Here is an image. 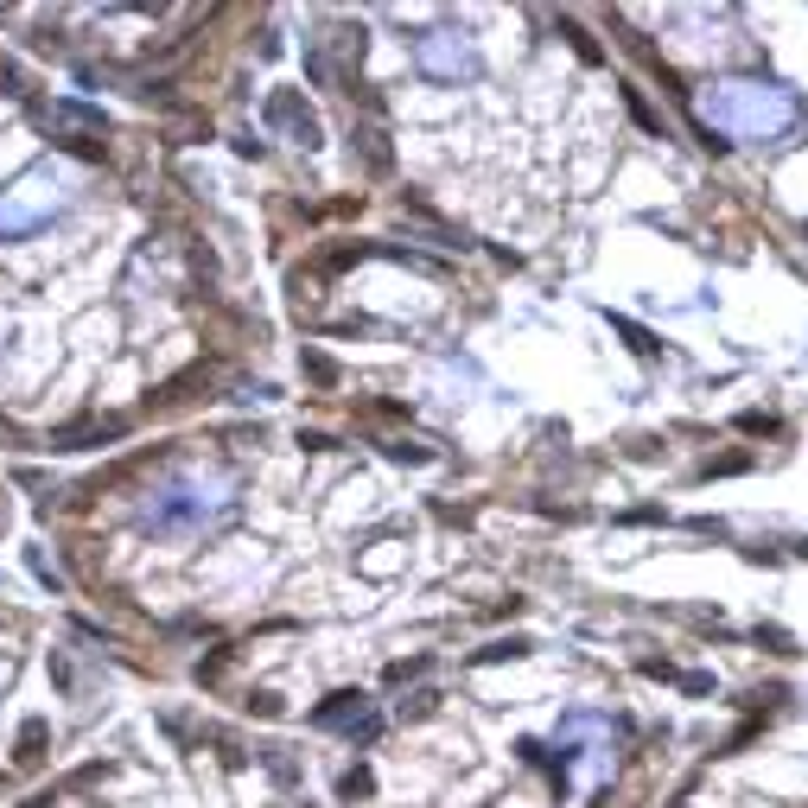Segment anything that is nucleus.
<instances>
[{
	"label": "nucleus",
	"instance_id": "39448f33",
	"mask_svg": "<svg viewBox=\"0 0 808 808\" xmlns=\"http://www.w3.org/2000/svg\"><path fill=\"white\" fill-rule=\"evenodd\" d=\"M306 376H312L319 389H338V363H331V356H319V350H306Z\"/></svg>",
	"mask_w": 808,
	"mask_h": 808
},
{
	"label": "nucleus",
	"instance_id": "20e7f679",
	"mask_svg": "<svg viewBox=\"0 0 808 808\" xmlns=\"http://www.w3.org/2000/svg\"><path fill=\"white\" fill-rule=\"evenodd\" d=\"M350 713L363 719V694H338L331 707H319V713H312V725H350Z\"/></svg>",
	"mask_w": 808,
	"mask_h": 808
},
{
	"label": "nucleus",
	"instance_id": "7ed1b4c3",
	"mask_svg": "<svg viewBox=\"0 0 808 808\" xmlns=\"http://www.w3.org/2000/svg\"><path fill=\"white\" fill-rule=\"evenodd\" d=\"M420 57H426V70H439V77H452V70H471V51H465V45H452V39H426V45H420Z\"/></svg>",
	"mask_w": 808,
	"mask_h": 808
},
{
	"label": "nucleus",
	"instance_id": "423d86ee",
	"mask_svg": "<svg viewBox=\"0 0 808 808\" xmlns=\"http://www.w3.org/2000/svg\"><path fill=\"white\" fill-rule=\"evenodd\" d=\"M611 325H618V331H624V338H630V350H655V338H649V331H643V325H630V319H611Z\"/></svg>",
	"mask_w": 808,
	"mask_h": 808
},
{
	"label": "nucleus",
	"instance_id": "f03ea898",
	"mask_svg": "<svg viewBox=\"0 0 808 808\" xmlns=\"http://www.w3.org/2000/svg\"><path fill=\"white\" fill-rule=\"evenodd\" d=\"M268 121H274V127H286L300 146H319V115H312L300 96H293V90H274V96H268Z\"/></svg>",
	"mask_w": 808,
	"mask_h": 808
},
{
	"label": "nucleus",
	"instance_id": "f257e3e1",
	"mask_svg": "<svg viewBox=\"0 0 808 808\" xmlns=\"http://www.w3.org/2000/svg\"><path fill=\"white\" fill-rule=\"evenodd\" d=\"M700 109L713 134H739V140H777L802 121V102L783 83H713Z\"/></svg>",
	"mask_w": 808,
	"mask_h": 808
}]
</instances>
